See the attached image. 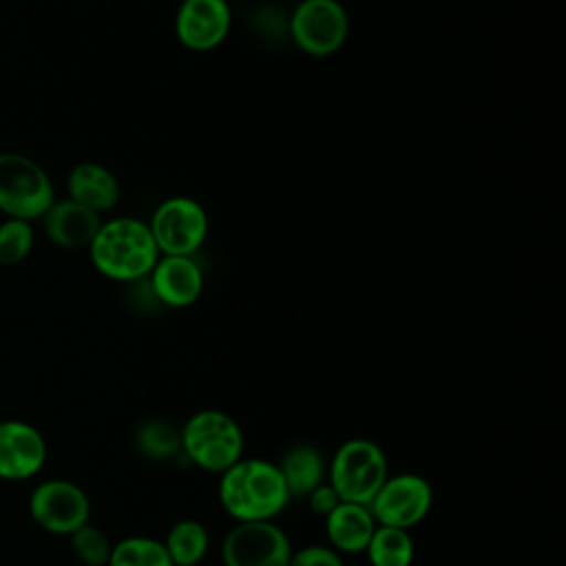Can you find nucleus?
I'll return each instance as SVG.
<instances>
[{
	"mask_svg": "<svg viewBox=\"0 0 566 566\" xmlns=\"http://www.w3.org/2000/svg\"><path fill=\"white\" fill-rule=\"evenodd\" d=\"M219 502L237 522L274 520L290 493L279 464L261 458H241L219 478Z\"/></svg>",
	"mask_w": 566,
	"mask_h": 566,
	"instance_id": "1",
	"label": "nucleus"
},
{
	"mask_svg": "<svg viewBox=\"0 0 566 566\" xmlns=\"http://www.w3.org/2000/svg\"><path fill=\"white\" fill-rule=\"evenodd\" d=\"M93 265L108 279L130 283L150 274L159 259L148 223L119 217L99 226L91 245Z\"/></svg>",
	"mask_w": 566,
	"mask_h": 566,
	"instance_id": "2",
	"label": "nucleus"
},
{
	"mask_svg": "<svg viewBox=\"0 0 566 566\" xmlns=\"http://www.w3.org/2000/svg\"><path fill=\"white\" fill-rule=\"evenodd\" d=\"M181 451L203 471L223 473L243 458V431L232 416L219 409L192 413L179 429Z\"/></svg>",
	"mask_w": 566,
	"mask_h": 566,
	"instance_id": "3",
	"label": "nucleus"
},
{
	"mask_svg": "<svg viewBox=\"0 0 566 566\" xmlns=\"http://www.w3.org/2000/svg\"><path fill=\"white\" fill-rule=\"evenodd\" d=\"M329 484L343 502L367 504L389 475L385 451L367 438H352L343 442L329 467Z\"/></svg>",
	"mask_w": 566,
	"mask_h": 566,
	"instance_id": "4",
	"label": "nucleus"
},
{
	"mask_svg": "<svg viewBox=\"0 0 566 566\" xmlns=\"http://www.w3.org/2000/svg\"><path fill=\"white\" fill-rule=\"evenodd\" d=\"M55 201L44 168L18 153H0V210L9 219H38Z\"/></svg>",
	"mask_w": 566,
	"mask_h": 566,
	"instance_id": "5",
	"label": "nucleus"
},
{
	"mask_svg": "<svg viewBox=\"0 0 566 566\" xmlns=\"http://www.w3.org/2000/svg\"><path fill=\"white\" fill-rule=\"evenodd\" d=\"M148 228L159 254L192 256L208 234V214L197 199L170 197L157 206Z\"/></svg>",
	"mask_w": 566,
	"mask_h": 566,
	"instance_id": "6",
	"label": "nucleus"
},
{
	"mask_svg": "<svg viewBox=\"0 0 566 566\" xmlns=\"http://www.w3.org/2000/svg\"><path fill=\"white\" fill-rule=\"evenodd\" d=\"M349 31L347 11L338 0H303L290 18L294 44L314 57L336 53Z\"/></svg>",
	"mask_w": 566,
	"mask_h": 566,
	"instance_id": "7",
	"label": "nucleus"
},
{
	"mask_svg": "<svg viewBox=\"0 0 566 566\" xmlns=\"http://www.w3.org/2000/svg\"><path fill=\"white\" fill-rule=\"evenodd\" d=\"M290 537L272 520L237 522L221 542L223 566H287Z\"/></svg>",
	"mask_w": 566,
	"mask_h": 566,
	"instance_id": "8",
	"label": "nucleus"
},
{
	"mask_svg": "<svg viewBox=\"0 0 566 566\" xmlns=\"http://www.w3.org/2000/svg\"><path fill=\"white\" fill-rule=\"evenodd\" d=\"M33 522L53 535H71L91 517V502L75 482L53 478L40 482L29 495Z\"/></svg>",
	"mask_w": 566,
	"mask_h": 566,
	"instance_id": "9",
	"label": "nucleus"
},
{
	"mask_svg": "<svg viewBox=\"0 0 566 566\" xmlns=\"http://www.w3.org/2000/svg\"><path fill=\"white\" fill-rule=\"evenodd\" d=\"M431 502L433 491L422 475L398 473L387 475V480L369 502V511L376 524L409 531L427 517Z\"/></svg>",
	"mask_w": 566,
	"mask_h": 566,
	"instance_id": "10",
	"label": "nucleus"
},
{
	"mask_svg": "<svg viewBox=\"0 0 566 566\" xmlns=\"http://www.w3.org/2000/svg\"><path fill=\"white\" fill-rule=\"evenodd\" d=\"M230 24L232 13L226 0H184L175 18V33L186 49L203 53L226 40Z\"/></svg>",
	"mask_w": 566,
	"mask_h": 566,
	"instance_id": "11",
	"label": "nucleus"
},
{
	"mask_svg": "<svg viewBox=\"0 0 566 566\" xmlns=\"http://www.w3.org/2000/svg\"><path fill=\"white\" fill-rule=\"evenodd\" d=\"M46 460V442L42 433L22 420L0 422V478L27 480L33 478Z\"/></svg>",
	"mask_w": 566,
	"mask_h": 566,
	"instance_id": "12",
	"label": "nucleus"
},
{
	"mask_svg": "<svg viewBox=\"0 0 566 566\" xmlns=\"http://www.w3.org/2000/svg\"><path fill=\"white\" fill-rule=\"evenodd\" d=\"M148 276L153 294L168 307H188L203 290V274L192 256H159Z\"/></svg>",
	"mask_w": 566,
	"mask_h": 566,
	"instance_id": "13",
	"label": "nucleus"
},
{
	"mask_svg": "<svg viewBox=\"0 0 566 566\" xmlns=\"http://www.w3.org/2000/svg\"><path fill=\"white\" fill-rule=\"evenodd\" d=\"M46 237L62 248H84L91 245L102 221L99 214L75 203L73 199L53 201L42 214Z\"/></svg>",
	"mask_w": 566,
	"mask_h": 566,
	"instance_id": "14",
	"label": "nucleus"
},
{
	"mask_svg": "<svg viewBox=\"0 0 566 566\" xmlns=\"http://www.w3.org/2000/svg\"><path fill=\"white\" fill-rule=\"evenodd\" d=\"M376 526L367 504L340 500L325 515V531L336 553H365Z\"/></svg>",
	"mask_w": 566,
	"mask_h": 566,
	"instance_id": "15",
	"label": "nucleus"
},
{
	"mask_svg": "<svg viewBox=\"0 0 566 566\" xmlns=\"http://www.w3.org/2000/svg\"><path fill=\"white\" fill-rule=\"evenodd\" d=\"M66 184L71 199L97 214L111 210L119 199V186L115 175L106 166L95 161L77 164L69 172Z\"/></svg>",
	"mask_w": 566,
	"mask_h": 566,
	"instance_id": "16",
	"label": "nucleus"
},
{
	"mask_svg": "<svg viewBox=\"0 0 566 566\" xmlns=\"http://www.w3.org/2000/svg\"><path fill=\"white\" fill-rule=\"evenodd\" d=\"M279 471L285 480L290 497H307L318 484H323V478L327 473L321 451L312 444L292 447L279 462Z\"/></svg>",
	"mask_w": 566,
	"mask_h": 566,
	"instance_id": "17",
	"label": "nucleus"
},
{
	"mask_svg": "<svg viewBox=\"0 0 566 566\" xmlns=\"http://www.w3.org/2000/svg\"><path fill=\"white\" fill-rule=\"evenodd\" d=\"M164 546L172 566H197L208 553L210 535L199 520H179L170 526Z\"/></svg>",
	"mask_w": 566,
	"mask_h": 566,
	"instance_id": "18",
	"label": "nucleus"
},
{
	"mask_svg": "<svg viewBox=\"0 0 566 566\" xmlns=\"http://www.w3.org/2000/svg\"><path fill=\"white\" fill-rule=\"evenodd\" d=\"M365 553L371 566H411L413 539L405 528L378 524Z\"/></svg>",
	"mask_w": 566,
	"mask_h": 566,
	"instance_id": "19",
	"label": "nucleus"
},
{
	"mask_svg": "<svg viewBox=\"0 0 566 566\" xmlns=\"http://www.w3.org/2000/svg\"><path fill=\"white\" fill-rule=\"evenodd\" d=\"M106 566H172L164 542L146 535H130L113 544Z\"/></svg>",
	"mask_w": 566,
	"mask_h": 566,
	"instance_id": "20",
	"label": "nucleus"
},
{
	"mask_svg": "<svg viewBox=\"0 0 566 566\" xmlns=\"http://www.w3.org/2000/svg\"><path fill=\"white\" fill-rule=\"evenodd\" d=\"M135 447L153 460H170L181 451L179 429L168 420H146L135 431Z\"/></svg>",
	"mask_w": 566,
	"mask_h": 566,
	"instance_id": "21",
	"label": "nucleus"
},
{
	"mask_svg": "<svg viewBox=\"0 0 566 566\" xmlns=\"http://www.w3.org/2000/svg\"><path fill=\"white\" fill-rule=\"evenodd\" d=\"M69 537H71V548H73L75 557L84 566H106L108 564L113 544L102 528L86 522L84 526L73 531Z\"/></svg>",
	"mask_w": 566,
	"mask_h": 566,
	"instance_id": "22",
	"label": "nucleus"
},
{
	"mask_svg": "<svg viewBox=\"0 0 566 566\" xmlns=\"http://www.w3.org/2000/svg\"><path fill=\"white\" fill-rule=\"evenodd\" d=\"M33 248V228L29 221L9 219L0 226V263L15 265L29 256Z\"/></svg>",
	"mask_w": 566,
	"mask_h": 566,
	"instance_id": "23",
	"label": "nucleus"
},
{
	"mask_svg": "<svg viewBox=\"0 0 566 566\" xmlns=\"http://www.w3.org/2000/svg\"><path fill=\"white\" fill-rule=\"evenodd\" d=\"M287 566H343L340 553H336L332 546H305L301 551H292Z\"/></svg>",
	"mask_w": 566,
	"mask_h": 566,
	"instance_id": "24",
	"label": "nucleus"
},
{
	"mask_svg": "<svg viewBox=\"0 0 566 566\" xmlns=\"http://www.w3.org/2000/svg\"><path fill=\"white\" fill-rule=\"evenodd\" d=\"M307 502H310V509L316 513V515H327L338 502H340V497L336 495V491L332 489V484L329 482H323V484H318L310 495H307Z\"/></svg>",
	"mask_w": 566,
	"mask_h": 566,
	"instance_id": "25",
	"label": "nucleus"
},
{
	"mask_svg": "<svg viewBox=\"0 0 566 566\" xmlns=\"http://www.w3.org/2000/svg\"><path fill=\"white\" fill-rule=\"evenodd\" d=\"M181 2H184V0H181Z\"/></svg>",
	"mask_w": 566,
	"mask_h": 566,
	"instance_id": "26",
	"label": "nucleus"
}]
</instances>
